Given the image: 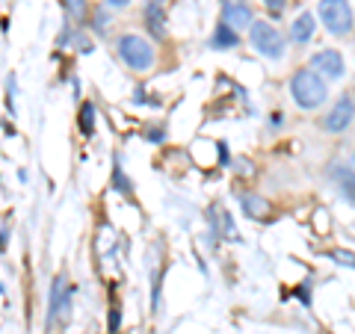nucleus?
Wrapping results in <instances>:
<instances>
[{
	"label": "nucleus",
	"instance_id": "nucleus-1",
	"mask_svg": "<svg viewBox=\"0 0 355 334\" xmlns=\"http://www.w3.org/2000/svg\"><path fill=\"white\" fill-rule=\"evenodd\" d=\"M291 95L296 107L302 109H317L320 104H326L329 98V89H326V80L320 77L314 69H299L293 77H291Z\"/></svg>",
	"mask_w": 355,
	"mask_h": 334
},
{
	"label": "nucleus",
	"instance_id": "nucleus-2",
	"mask_svg": "<svg viewBox=\"0 0 355 334\" xmlns=\"http://www.w3.org/2000/svg\"><path fill=\"white\" fill-rule=\"evenodd\" d=\"M116 51H119L121 62H125L128 69H133V71H148L151 65H154V48H151V42H146L142 36H133V33H125V36L119 39Z\"/></svg>",
	"mask_w": 355,
	"mask_h": 334
},
{
	"label": "nucleus",
	"instance_id": "nucleus-3",
	"mask_svg": "<svg viewBox=\"0 0 355 334\" xmlns=\"http://www.w3.org/2000/svg\"><path fill=\"white\" fill-rule=\"evenodd\" d=\"M317 12H320V21H323V27L331 33V36H347L355 24L352 6L347 0H320Z\"/></svg>",
	"mask_w": 355,
	"mask_h": 334
},
{
	"label": "nucleus",
	"instance_id": "nucleus-4",
	"mask_svg": "<svg viewBox=\"0 0 355 334\" xmlns=\"http://www.w3.org/2000/svg\"><path fill=\"white\" fill-rule=\"evenodd\" d=\"M249 36H252L254 51H261L263 57H270V60H282L284 57V36H282L279 27L270 24V21H254Z\"/></svg>",
	"mask_w": 355,
	"mask_h": 334
},
{
	"label": "nucleus",
	"instance_id": "nucleus-5",
	"mask_svg": "<svg viewBox=\"0 0 355 334\" xmlns=\"http://www.w3.org/2000/svg\"><path fill=\"white\" fill-rule=\"evenodd\" d=\"M352 118H355V101L349 95H343V98H338L335 101V107L326 113V118H323V130H329V133H343L349 125H352Z\"/></svg>",
	"mask_w": 355,
	"mask_h": 334
},
{
	"label": "nucleus",
	"instance_id": "nucleus-6",
	"mask_svg": "<svg viewBox=\"0 0 355 334\" xmlns=\"http://www.w3.org/2000/svg\"><path fill=\"white\" fill-rule=\"evenodd\" d=\"M311 69H314L320 77H329V80H338V77H343V57L338 51H320L311 57Z\"/></svg>",
	"mask_w": 355,
	"mask_h": 334
},
{
	"label": "nucleus",
	"instance_id": "nucleus-7",
	"mask_svg": "<svg viewBox=\"0 0 355 334\" xmlns=\"http://www.w3.org/2000/svg\"><path fill=\"white\" fill-rule=\"evenodd\" d=\"M222 21H225L228 27L234 30H243V27H252L254 24V15L246 3H237V0H228L225 6H222Z\"/></svg>",
	"mask_w": 355,
	"mask_h": 334
},
{
	"label": "nucleus",
	"instance_id": "nucleus-8",
	"mask_svg": "<svg viewBox=\"0 0 355 334\" xmlns=\"http://www.w3.org/2000/svg\"><path fill=\"white\" fill-rule=\"evenodd\" d=\"M331 177H335L340 195L347 198L349 204H355V169H349V166H343V163H335L331 166Z\"/></svg>",
	"mask_w": 355,
	"mask_h": 334
},
{
	"label": "nucleus",
	"instance_id": "nucleus-9",
	"mask_svg": "<svg viewBox=\"0 0 355 334\" xmlns=\"http://www.w3.org/2000/svg\"><path fill=\"white\" fill-rule=\"evenodd\" d=\"M146 24H148V33L154 39H166V12L157 0H151L146 6Z\"/></svg>",
	"mask_w": 355,
	"mask_h": 334
},
{
	"label": "nucleus",
	"instance_id": "nucleus-10",
	"mask_svg": "<svg viewBox=\"0 0 355 334\" xmlns=\"http://www.w3.org/2000/svg\"><path fill=\"white\" fill-rule=\"evenodd\" d=\"M314 30H317L314 15H311V12H302V15H299L293 24H291V39H293L296 44H305L311 36H314Z\"/></svg>",
	"mask_w": 355,
	"mask_h": 334
},
{
	"label": "nucleus",
	"instance_id": "nucleus-11",
	"mask_svg": "<svg viewBox=\"0 0 355 334\" xmlns=\"http://www.w3.org/2000/svg\"><path fill=\"white\" fill-rule=\"evenodd\" d=\"M237 42H240V36H237V30L234 27H228L225 21L216 27V33H214V39H210V44H214L216 51H225V48H237Z\"/></svg>",
	"mask_w": 355,
	"mask_h": 334
},
{
	"label": "nucleus",
	"instance_id": "nucleus-12",
	"mask_svg": "<svg viewBox=\"0 0 355 334\" xmlns=\"http://www.w3.org/2000/svg\"><path fill=\"white\" fill-rule=\"evenodd\" d=\"M240 202H243V210H246L249 216H254V219H263L266 210H270V204H266L263 198H258V195H243Z\"/></svg>",
	"mask_w": 355,
	"mask_h": 334
},
{
	"label": "nucleus",
	"instance_id": "nucleus-13",
	"mask_svg": "<svg viewBox=\"0 0 355 334\" xmlns=\"http://www.w3.org/2000/svg\"><path fill=\"white\" fill-rule=\"evenodd\" d=\"M62 6H65V15L77 21V24L86 21V0H62Z\"/></svg>",
	"mask_w": 355,
	"mask_h": 334
},
{
	"label": "nucleus",
	"instance_id": "nucleus-14",
	"mask_svg": "<svg viewBox=\"0 0 355 334\" xmlns=\"http://www.w3.org/2000/svg\"><path fill=\"white\" fill-rule=\"evenodd\" d=\"M92 125H95V107H92V104H83V113H80V128H83L86 137H89V133H92Z\"/></svg>",
	"mask_w": 355,
	"mask_h": 334
},
{
	"label": "nucleus",
	"instance_id": "nucleus-15",
	"mask_svg": "<svg viewBox=\"0 0 355 334\" xmlns=\"http://www.w3.org/2000/svg\"><path fill=\"white\" fill-rule=\"evenodd\" d=\"M107 24H110V15L104 12V9H98V12H95V30L98 33H107Z\"/></svg>",
	"mask_w": 355,
	"mask_h": 334
},
{
	"label": "nucleus",
	"instance_id": "nucleus-16",
	"mask_svg": "<svg viewBox=\"0 0 355 334\" xmlns=\"http://www.w3.org/2000/svg\"><path fill=\"white\" fill-rule=\"evenodd\" d=\"M263 6H266V9H272V12H275V15H279V12H282V9L287 6V0H263Z\"/></svg>",
	"mask_w": 355,
	"mask_h": 334
},
{
	"label": "nucleus",
	"instance_id": "nucleus-17",
	"mask_svg": "<svg viewBox=\"0 0 355 334\" xmlns=\"http://www.w3.org/2000/svg\"><path fill=\"white\" fill-rule=\"evenodd\" d=\"M77 48H80V53H89L92 51V42H89L86 36H77Z\"/></svg>",
	"mask_w": 355,
	"mask_h": 334
},
{
	"label": "nucleus",
	"instance_id": "nucleus-18",
	"mask_svg": "<svg viewBox=\"0 0 355 334\" xmlns=\"http://www.w3.org/2000/svg\"><path fill=\"white\" fill-rule=\"evenodd\" d=\"M116 184L125 189V193H130V184H125V175H121V169H116Z\"/></svg>",
	"mask_w": 355,
	"mask_h": 334
},
{
	"label": "nucleus",
	"instance_id": "nucleus-19",
	"mask_svg": "<svg viewBox=\"0 0 355 334\" xmlns=\"http://www.w3.org/2000/svg\"><path fill=\"white\" fill-rule=\"evenodd\" d=\"M107 3H110V6H116V9H121V6H128L130 0H107Z\"/></svg>",
	"mask_w": 355,
	"mask_h": 334
},
{
	"label": "nucleus",
	"instance_id": "nucleus-20",
	"mask_svg": "<svg viewBox=\"0 0 355 334\" xmlns=\"http://www.w3.org/2000/svg\"><path fill=\"white\" fill-rule=\"evenodd\" d=\"M237 3H243V0H237Z\"/></svg>",
	"mask_w": 355,
	"mask_h": 334
},
{
	"label": "nucleus",
	"instance_id": "nucleus-21",
	"mask_svg": "<svg viewBox=\"0 0 355 334\" xmlns=\"http://www.w3.org/2000/svg\"><path fill=\"white\" fill-rule=\"evenodd\" d=\"M157 3H163V0H157Z\"/></svg>",
	"mask_w": 355,
	"mask_h": 334
}]
</instances>
